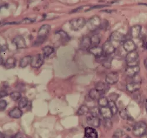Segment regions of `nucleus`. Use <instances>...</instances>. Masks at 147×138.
<instances>
[{"instance_id": "nucleus-1", "label": "nucleus", "mask_w": 147, "mask_h": 138, "mask_svg": "<svg viewBox=\"0 0 147 138\" xmlns=\"http://www.w3.org/2000/svg\"><path fill=\"white\" fill-rule=\"evenodd\" d=\"M51 31V26L48 24H44L40 28L38 32L37 38L34 42L35 45L36 46H38L42 44L45 40L47 35L49 34Z\"/></svg>"}, {"instance_id": "nucleus-2", "label": "nucleus", "mask_w": 147, "mask_h": 138, "mask_svg": "<svg viewBox=\"0 0 147 138\" xmlns=\"http://www.w3.org/2000/svg\"><path fill=\"white\" fill-rule=\"evenodd\" d=\"M147 129V125L142 121L138 122L134 124L132 128V133L136 136H141L145 133Z\"/></svg>"}, {"instance_id": "nucleus-3", "label": "nucleus", "mask_w": 147, "mask_h": 138, "mask_svg": "<svg viewBox=\"0 0 147 138\" xmlns=\"http://www.w3.org/2000/svg\"><path fill=\"white\" fill-rule=\"evenodd\" d=\"M70 27L72 31H77L83 28L86 24V21L83 17H78L71 20L69 22Z\"/></svg>"}, {"instance_id": "nucleus-4", "label": "nucleus", "mask_w": 147, "mask_h": 138, "mask_svg": "<svg viewBox=\"0 0 147 138\" xmlns=\"http://www.w3.org/2000/svg\"><path fill=\"white\" fill-rule=\"evenodd\" d=\"M101 20L99 16L95 15L89 19L87 22V27L91 31H95L100 28L101 24Z\"/></svg>"}, {"instance_id": "nucleus-5", "label": "nucleus", "mask_w": 147, "mask_h": 138, "mask_svg": "<svg viewBox=\"0 0 147 138\" xmlns=\"http://www.w3.org/2000/svg\"><path fill=\"white\" fill-rule=\"evenodd\" d=\"M139 54L137 51H134L128 53L126 56V62L128 67H134L138 65V59Z\"/></svg>"}, {"instance_id": "nucleus-6", "label": "nucleus", "mask_w": 147, "mask_h": 138, "mask_svg": "<svg viewBox=\"0 0 147 138\" xmlns=\"http://www.w3.org/2000/svg\"><path fill=\"white\" fill-rule=\"evenodd\" d=\"M102 48L103 50L104 54L107 56H109L110 55L113 54L116 51L115 47L111 41H106L103 44Z\"/></svg>"}, {"instance_id": "nucleus-7", "label": "nucleus", "mask_w": 147, "mask_h": 138, "mask_svg": "<svg viewBox=\"0 0 147 138\" xmlns=\"http://www.w3.org/2000/svg\"><path fill=\"white\" fill-rule=\"evenodd\" d=\"M44 57L41 54H37L32 57L31 65L34 68H40L44 63Z\"/></svg>"}, {"instance_id": "nucleus-8", "label": "nucleus", "mask_w": 147, "mask_h": 138, "mask_svg": "<svg viewBox=\"0 0 147 138\" xmlns=\"http://www.w3.org/2000/svg\"><path fill=\"white\" fill-rule=\"evenodd\" d=\"M86 122L89 126L92 128H98L101 124V120L98 116L94 115L88 116Z\"/></svg>"}, {"instance_id": "nucleus-9", "label": "nucleus", "mask_w": 147, "mask_h": 138, "mask_svg": "<svg viewBox=\"0 0 147 138\" xmlns=\"http://www.w3.org/2000/svg\"><path fill=\"white\" fill-rule=\"evenodd\" d=\"M13 42L18 49H23L27 47V44L25 38L20 35L16 36L13 40Z\"/></svg>"}, {"instance_id": "nucleus-10", "label": "nucleus", "mask_w": 147, "mask_h": 138, "mask_svg": "<svg viewBox=\"0 0 147 138\" xmlns=\"http://www.w3.org/2000/svg\"><path fill=\"white\" fill-rule=\"evenodd\" d=\"M119 81V75L117 73L111 72L107 75L105 77V82L108 85H114Z\"/></svg>"}, {"instance_id": "nucleus-11", "label": "nucleus", "mask_w": 147, "mask_h": 138, "mask_svg": "<svg viewBox=\"0 0 147 138\" xmlns=\"http://www.w3.org/2000/svg\"><path fill=\"white\" fill-rule=\"evenodd\" d=\"M125 36L118 31H114L110 35V40L115 42H121L125 40Z\"/></svg>"}, {"instance_id": "nucleus-12", "label": "nucleus", "mask_w": 147, "mask_h": 138, "mask_svg": "<svg viewBox=\"0 0 147 138\" xmlns=\"http://www.w3.org/2000/svg\"><path fill=\"white\" fill-rule=\"evenodd\" d=\"M91 47V37L88 36H84L81 40L80 43V48L83 51L90 49Z\"/></svg>"}, {"instance_id": "nucleus-13", "label": "nucleus", "mask_w": 147, "mask_h": 138, "mask_svg": "<svg viewBox=\"0 0 147 138\" xmlns=\"http://www.w3.org/2000/svg\"><path fill=\"white\" fill-rule=\"evenodd\" d=\"M123 48L125 49V51L128 53L136 51L137 46L132 40H127L124 42Z\"/></svg>"}, {"instance_id": "nucleus-14", "label": "nucleus", "mask_w": 147, "mask_h": 138, "mask_svg": "<svg viewBox=\"0 0 147 138\" xmlns=\"http://www.w3.org/2000/svg\"><path fill=\"white\" fill-rule=\"evenodd\" d=\"M140 68L138 65L134 67H128L125 70V73L129 77H134L139 73Z\"/></svg>"}, {"instance_id": "nucleus-15", "label": "nucleus", "mask_w": 147, "mask_h": 138, "mask_svg": "<svg viewBox=\"0 0 147 138\" xmlns=\"http://www.w3.org/2000/svg\"><path fill=\"white\" fill-rule=\"evenodd\" d=\"M141 88V84L138 82H133L127 85L126 88L127 91L131 93H134L138 91Z\"/></svg>"}, {"instance_id": "nucleus-16", "label": "nucleus", "mask_w": 147, "mask_h": 138, "mask_svg": "<svg viewBox=\"0 0 147 138\" xmlns=\"http://www.w3.org/2000/svg\"><path fill=\"white\" fill-rule=\"evenodd\" d=\"M98 133L94 128L87 127L85 129V138H98Z\"/></svg>"}, {"instance_id": "nucleus-17", "label": "nucleus", "mask_w": 147, "mask_h": 138, "mask_svg": "<svg viewBox=\"0 0 147 138\" xmlns=\"http://www.w3.org/2000/svg\"><path fill=\"white\" fill-rule=\"evenodd\" d=\"M22 114V111L19 107H15L9 112L8 115L11 118H13L14 119H19L21 118Z\"/></svg>"}, {"instance_id": "nucleus-18", "label": "nucleus", "mask_w": 147, "mask_h": 138, "mask_svg": "<svg viewBox=\"0 0 147 138\" xmlns=\"http://www.w3.org/2000/svg\"><path fill=\"white\" fill-rule=\"evenodd\" d=\"M89 51L91 54L94 55L96 57V58L101 57L104 54L102 47H100L99 46H95L91 47L90 49H89Z\"/></svg>"}, {"instance_id": "nucleus-19", "label": "nucleus", "mask_w": 147, "mask_h": 138, "mask_svg": "<svg viewBox=\"0 0 147 138\" xmlns=\"http://www.w3.org/2000/svg\"><path fill=\"white\" fill-rule=\"evenodd\" d=\"M100 112L101 115L104 119H111L113 115L111 109L108 106L100 108Z\"/></svg>"}, {"instance_id": "nucleus-20", "label": "nucleus", "mask_w": 147, "mask_h": 138, "mask_svg": "<svg viewBox=\"0 0 147 138\" xmlns=\"http://www.w3.org/2000/svg\"><path fill=\"white\" fill-rule=\"evenodd\" d=\"M142 30V27L140 25H136L131 27V35L133 38H138Z\"/></svg>"}, {"instance_id": "nucleus-21", "label": "nucleus", "mask_w": 147, "mask_h": 138, "mask_svg": "<svg viewBox=\"0 0 147 138\" xmlns=\"http://www.w3.org/2000/svg\"><path fill=\"white\" fill-rule=\"evenodd\" d=\"M16 62H17V60L14 57H10L8 58L6 60L4 64V67L7 69H13L16 67Z\"/></svg>"}, {"instance_id": "nucleus-22", "label": "nucleus", "mask_w": 147, "mask_h": 138, "mask_svg": "<svg viewBox=\"0 0 147 138\" xmlns=\"http://www.w3.org/2000/svg\"><path fill=\"white\" fill-rule=\"evenodd\" d=\"M102 95L103 94L102 92H101L100 91H99L98 90H97L96 88L92 89L89 92V96L90 97L91 99L94 100L100 99Z\"/></svg>"}, {"instance_id": "nucleus-23", "label": "nucleus", "mask_w": 147, "mask_h": 138, "mask_svg": "<svg viewBox=\"0 0 147 138\" xmlns=\"http://www.w3.org/2000/svg\"><path fill=\"white\" fill-rule=\"evenodd\" d=\"M95 88L98 90L99 91L102 92L103 94H104L108 91V90H109V85L107 83L99 82L96 85Z\"/></svg>"}, {"instance_id": "nucleus-24", "label": "nucleus", "mask_w": 147, "mask_h": 138, "mask_svg": "<svg viewBox=\"0 0 147 138\" xmlns=\"http://www.w3.org/2000/svg\"><path fill=\"white\" fill-rule=\"evenodd\" d=\"M32 57L30 55H27L23 57L20 62V66L21 68H26L29 64H31Z\"/></svg>"}, {"instance_id": "nucleus-25", "label": "nucleus", "mask_w": 147, "mask_h": 138, "mask_svg": "<svg viewBox=\"0 0 147 138\" xmlns=\"http://www.w3.org/2000/svg\"><path fill=\"white\" fill-rule=\"evenodd\" d=\"M89 112H90V108L87 105H82L79 108L77 111V115L78 116H83V115H87Z\"/></svg>"}, {"instance_id": "nucleus-26", "label": "nucleus", "mask_w": 147, "mask_h": 138, "mask_svg": "<svg viewBox=\"0 0 147 138\" xmlns=\"http://www.w3.org/2000/svg\"><path fill=\"white\" fill-rule=\"evenodd\" d=\"M54 51V49L53 47L51 46H46L44 47L42 49L43 52V57L45 58H47L50 57Z\"/></svg>"}, {"instance_id": "nucleus-27", "label": "nucleus", "mask_w": 147, "mask_h": 138, "mask_svg": "<svg viewBox=\"0 0 147 138\" xmlns=\"http://www.w3.org/2000/svg\"><path fill=\"white\" fill-rule=\"evenodd\" d=\"M58 35L60 37L61 41H65V42H68L70 40L69 36L68 35L67 33H66L64 31H59L57 32Z\"/></svg>"}, {"instance_id": "nucleus-28", "label": "nucleus", "mask_w": 147, "mask_h": 138, "mask_svg": "<svg viewBox=\"0 0 147 138\" xmlns=\"http://www.w3.org/2000/svg\"><path fill=\"white\" fill-rule=\"evenodd\" d=\"M91 47L95 46H98L101 42L100 37L98 35H94L91 37Z\"/></svg>"}, {"instance_id": "nucleus-29", "label": "nucleus", "mask_w": 147, "mask_h": 138, "mask_svg": "<svg viewBox=\"0 0 147 138\" xmlns=\"http://www.w3.org/2000/svg\"><path fill=\"white\" fill-rule=\"evenodd\" d=\"M108 107L110 109H111L113 115H115L117 114L118 109L115 101H110L108 103Z\"/></svg>"}, {"instance_id": "nucleus-30", "label": "nucleus", "mask_w": 147, "mask_h": 138, "mask_svg": "<svg viewBox=\"0 0 147 138\" xmlns=\"http://www.w3.org/2000/svg\"><path fill=\"white\" fill-rule=\"evenodd\" d=\"M98 105L101 108H103L108 106L109 101L106 97H101L100 99H98Z\"/></svg>"}, {"instance_id": "nucleus-31", "label": "nucleus", "mask_w": 147, "mask_h": 138, "mask_svg": "<svg viewBox=\"0 0 147 138\" xmlns=\"http://www.w3.org/2000/svg\"><path fill=\"white\" fill-rule=\"evenodd\" d=\"M28 103V99L27 98H21L18 102V107L21 109V108H26Z\"/></svg>"}, {"instance_id": "nucleus-32", "label": "nucleus", "mask_w": 147, "mask_h": 138, "mask_svg": "<svg viewBox=\"0 0 147 138\" xmlns=\"http://www.w3.org/2000/svg\"><path fill=\"white\" fill-rule=\"evenodd\" d=\"M11 98L13 100V101H17L18 100H20L21 98V94L20 92L17 91H14L11 92L10 94Z\"/></svg>"}, {"instance_id": "nucleus-33", "label": "nucleus", "mask_w": 147, "mask_h": 138, "mask_svg": "<svg viewBox=\"0 0 147 138\" xmlns=\"http://www.w3.org/2000/svg\"><path fill=\"white\" fill-rule=\"evenodd\" d=\"M119 115L122 119L125 120H128L131 118V116L128 114V111L126 109H122V110H121L119 112Z\"/></svg>"}, {"instance_id": "nucleus-34", "label": "nucleus", "mask_w": 147, "mask_h": 138, "mask_svg": "<svg viewBox=\"0 0 147 138\" xmlns=\"http://www.w3.org/2000/svg\"><path fill=\"white\" fill-rule=\"evenodd\" d=\"M113 126V123L110 119H105L104 120V127L105 128L109 129H111Z\"/></svg>"}, {"instance_id": "nucleus-35", "label": "nucleus", "mask_w": 147, "mask_h": 138, "mask_svg": "<svg viewBox=\"0 0 147 138\" xmlns=\"http://www.w3.org/2000/svg\"><path fill=\"white\" fill-rule=\"evenodd\" d=\"M7 106V102L5 100H1L0 101V112H3L5 110Z\"/></svg>"}, {"instance_id": "nucleus-36", "label": "nucleus", "mask_w": 147, "mask_h": 138, "mask_svg": "<svg viewBox=\"0 0 147 138\" xmlns=\"http://www.w3.org/2000/svg\"><path fill=\"white\" fill-rule=\"evenodd\" d=\"M125 135V133L124 132V131H122L121 129H117L114 133V136H116L117 137H121L122 136H123L124 135Z\"/></svg>"}, {"instance_id": "nucleus-37", "label": "nucleus", "mask_w": 147, "mask_h": 138, "mask_svg": "<svg viewBox=\"0 0 147 138\" xmlns=\"http://www.w3.org/2000/svg\"><path fill=\"white\" fill-rule=\"evenodd\" d=\"M35 21V18H26L22 20L21 22L24 24H30Z\"/></svg>"}, {"instance_id": "nucleus-38", "label": "nucleus", "mask_w": 147, "mask_h": 138, "mask_svg": "<svg viewBox=\"0 0 147 138\" xmlns=\"http://www.w3.org/2000/svg\"><path fill=\"white\" fill-rule=\"evenodd\" d=\"M109 27V23L107 20H104L101 24V26L100 28L103 29V30H107Z\"/></svg>"}, {"instance_id": "nucleus-39", "label": "nucleus", "mask_w": 147, "mask_h": 138, "mask_svg": "<svg viewBox=\"0 0 147 138\" xmlns=\"http://www.w3.org/2000/svg\"><path fill=\"white\" fill-rule=\"evenodd\" d=\"M109 5H95V6H94L91 8H90V9H88V10H87V11H90V10H91V9H100V8H105V7H108Z\"/></svg>"}, {"instance_id": "nucleus-40", "label": "nucleus", "mask_w": 147, "mask_h": 138, "mask_svg": "<svg viewBox=\"0 0 147 138\" xmlns=\"http://www.w3.org/2000/svg\"><path fill=\"white\" fill-rule=\"evenodd\" d=\"M133 98L136 100V101L137 102H138V103H140L141 102V95L139 94H136L134 96V97H133Z\"/></svg>"}, {"instance_id": "nucleus-41", "label": "nucleus", "mask_w": 147, "mask_h": 138, "mask_svg": "<svg viewBox=\"0 0 147 138\" xmlns=\"http://www.w3.org/2000/svg\"><path fill=\"white\" fill-rule=\"evenodd\" d=\"M11 138H27L25 135H23L20 133H18L17 134H16V135H14V136L12 137Z\"/></svg>"}, {"instance_id": "nucleus-42", "label": "nucleus", "mask_w": 147, "mask_h": 138, "mask_svg": "<svg viewBox=\"0 0 147 138\" xmlns=\"http://www.w3.org/2000/svg\"><path fill=\"white\" fill-rule=\"evenodd\" d=\"M8 95V93L6 91H0V99L3 98Z\"/></svg>"}, {"instance_id": "nucleus-43", "label": "nucleus", "mask_w": 147, "mask_h": 138, "mask_svg": "<svg viewBox=\"0 0 147 138\" xmlns=\"http://www.w3.org/2000/svg\"><path fill=\"white\" fill-rule=\"evenodd\" d=\"M84 7V6H82V7H79V8H76V9H74V10H72L71 12V13H72V14H73V13H76V12H77L80 11V10H82Z\"/></svg>"}, {"instance_id": "nucleus-44", "label": "nucleus", "mask_w": 147, "mask_h": 138, "mask_svg": "<svg viewBox=\"0 0 147 138\" xmlns=\"http://www.w3.org/2000/svg\"><path fill=\"white\" fill-rule=\"evenodd\" d=\"M115 10H109V9H106V10H104V11H102V12H107V13H108V14H111L113 13V12H115Z\"/></svg>"}, {"instance_id": "nucleus-45", "label": "nucleus", "mask_w": 147, "mask_h": 138, "mask_svg": "<svg viewBox=\"0 0 147 138\" xmlns=\"http://www.w3.org/2000/svg\"><path fill=\"white\" fill-rule=\"evenodd\" d=\"M144 67L145 68L147 69V58H145L144 59Z\"/></svg>"}, {"instance_id": "nucleus-46", "label": "nucleus", "mask_w": 147, "mask_h": 138, "mask_svg": "<svg viewBox=\"0 0 147 138\" xmlns=\"http://www.w3.org/2000/svg\"><path fill=\"white\" fill-rule=\"evenodd\" d=\"M3 63H4L3 58L1 56H0V65H2Z\"/></svg>"}, {"instance_id": "nucleus-47", "label": "nucleus", "mask_w": 147, "mask_h": 138, "mask_svg": "<svg viewBox=\"0 0 147 138\" xmlns=\"http://www.w3.org/2000/svg\"><path fill=\"white\" fill-rule=\"evenodd\" d=\"M140 138H147V133H144L142 136H141Z\"/></svg>"}, {"instance_id": "nucleus-48", "label": "nucleus", "mask_w": 147, "mask_h": 138, "mask_svg": "<svg viewBox=\"0 0 147 138\" xmlns=\"http://www.w3.org/2000/svg\"><path fill=\"white\" fill-rule=\"evenodd\" d=\"M0 138H5L4 135L1 132H0Z\"/></svg>"}, {"instance_id": "nucleus-49", "label": "nucleus", "mask_w": 147, "mask_h": 138, "mask_svg": "<svg viewBox=\"0 0 147 138\" xmlns=\"http://www.w3.org/2000/svg\"><path fill=\"white\" fill-rule=\"evenodd\" d=\"M145 109H146V112L147 114V100H146V101H145Z\"/></svg>"}, {"instance_id": "nucleus-50", "label": "nucleus", "mask_w": 147, "mask_h": 138, "mask_svg": "<svg viewBox=\"0 0 147 138\" xmlns=\"http://www.w3.org/2000/svg\"><path fill=\"white\" fill-rule=\"evenodd\" d=\"M140 4H141V5H145V6H147V4H145V3H140Z\"/></svg>"}, {"instance_id": "nucleus-51", "label": "nucleus", "mask_w": 147, "mask_h": 138, "mask_svg": "<svg viewBox=\"0 0 147 138\" xmlns=\"http://www.w3.org/2000/svg\"><path fill=\"white\" fill-rule=\"evenodd\" d=\"M113 138H120V137H117V136H114V135H113Z\"/></svg>"}, {"instance_id": "nucleus-52", "label": "nucleus", "mask_w": 147, "mask_h": 138, "mask_svg": "<svg viewBox=\"0 0 147 138\" xmlns=\"http://www.w3.org/2000/svg\"><path fill=\"white\" fill-rule=\"evenodd\" d=\"M126 138H131V137L129 136H127L126 137Z\"/></svg>"}, {"instance_id": "nucleus-53", "label": "nucleus", "mask_w": 147, "mask_h": 138, "mask_svg": "<svg viewBox=\"0 0 147 138\" xmlns=\"http://www.w3.org/2000/svg\"><path fill=\"white\" fill-rule=\"evenodd\" d=\"M84 138H85V137H84Z\"/></svg>"}]
</instances>
